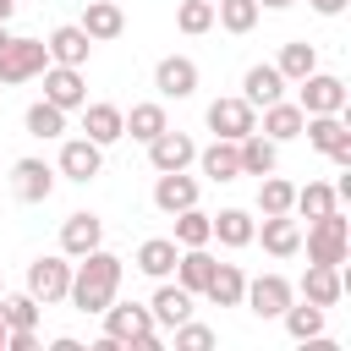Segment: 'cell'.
Here are the masks:
<instances>
[{
  "instance_id": "obj_1",
  "label": "cell",
  "mask_w": 351,
  "mask_h": 351,
  "mask_svg": "<svg viewBox=\"0 0 351 351\" xmlns=\"http://www.w3.org/2000/svg\"><path fill=\"white\" fill-rule=\"evenodd\" d=\"M115 291H121V258H115V252L93 247V252H82V258L71 263V291H66V302H71L77 313H104V307L115 302Z\"/></svg>"
},
{
  "instance_id": "obj_2",
  "label": "cell",
  "mask_w": 351,
  "mask_h": 351,
  "mask_svg": "<svg viewBox=\"0 0 351 351\" xmlns=\"http://www.w3.org/2000/svg\"><path fill=\"white\" fill-rule=\"evenodd\" d=\"M99 318H104V340L137 346V351H159V329H154V313L143 302H110Z\"/></svg>"
},
{
  "instance_id": "obj_3",
  "label": "cell",
  "mask_w": 351,
  "mask_h": 351,
  "mask_svg": "<svg viewBox=\"0 0 351 351\" xmlns=\"http://www.w3.org/2000/svg\"><path fill=\"white\" fill-rule=\"evenodd\" d=\"M346 252H351V219L340 214V208H329V214H318L313 225H307V263H346Z\"/></svg>"
},
{
  "instance_id": "obj_4",
  "label": "cell",
  "mask_w": 351,
  "mask_h": 351,
  "mask_svg": "<svg viewBox=\"0 0 351 351\" xmlns=\"http://www.w3.org/2000/svg\"><path fill=\"white\" fill-rule=\"evenodd\" d=\"M302 115H346V82L340 77H329V71H307L302 82Z\"/></svg>"
},
{
  "instance_id": "obj_5",
  "label": "cell",
  "mask_w": 351,
  "mask_h": 351,
  "mask_svg": "<svg viewBox=\"0 0 351 351\" xmlns=\"http://www.w3.org/2000/svg\"><path fill=\"white\" fill-rule=\"evenodd\" d=\"M291 302H296V285H291L285 274H258V280H247V291H241V307H252L258 318H280Z\"/></svg>"
},
{
  "instance_id": "obj_6",
  "label": "cell",
  "mask_w": 351,
  "mask_h": 351,
  "mask_svg": "<svg viewBox=\"0 0 351 351\" xmlns=\"http://www.w3.org/2000/svg\"><path fill=\"white\" fill-rule=\"evenodd\" d=\"M49 66V49L38 38H5L0 44V82H27Z\"/></svg>"
},
{
  "instance_id": "obj_7",
  "label": "cell",
  "mask_w": 351,
  "mask_h": 351,
  "mask_svg": "<svg viewBox=\"0 0 351 351\" xmlns=\"http://www.w3.org/2000/svg\"><path fill=\"white\" fill-rule=\"evenodd\" d=\"M27 291H33L44 307H49V302H66V291H71V263L55 258V252L33 258V263H27Z\"/></svg>"
},
{
  "instance_id": "obj_8",
  "label": "cell",
  "mask_w": 351,
  "mask_h": 351,
  "mask_svg": "<svg viewBox=\"0 0 351 351\" xmlns=\"http://www.w3.org/2000/svg\"><path fill=\"white\" fill-rule=\"evenodd\" d=\"M44 77V99L55 104V110H82L88 104V82H82V66H44L38 71Z\"/></svg>"
},
{
  "instance_id": "obj_9",
  "label": "cell",
  "mask_w": 351,
  "mask_h": 351,
  "mask_svg": "<svg viewBox=\"0 0 351 351\" xmlns=\"http://www.w3.org/2000/svg\"><path fill=\"white\" fill-rule=\"evenodd\" d=\"M208 132L225 137V143H241L247 132H258V110L247 99H214L208 104Z\"/></svg>"
},
{
  "instance_id": "obj_10",
  "label": "cell",
  "mask_w": 351,
  "mask_h": 351,
  "mask_svg": "<svg viewBox=\"0 0 351 351\" xmlns=\"http://www.w3.org/2000/svg\"><path fill=\"white\" fill-rule=\"evenodd\" d=\"M302 132H307V143H313L318 154H329L335 165H351V132H346L340 115H307Z\"/></svg>"
},
{
  "instance_id": "obj_11",
  "label": "cell",
  "mask_w": 351,
  "mask_h": 351,
  "mask_svg": "<svg viewBox=\"0 0 351 351\" xmlns=\"http://www.w3.org/2000/svg\"><path fill=\"white\" fill-rule=\"evenodd\" d=\"M99 170H104V148H99L93 137H71V143H60V165H55V176L88 186Z\"/></svg>"
},
{
  "instance_id": "obj_12",
  "label": "cell",
  "mask_w": 351,
  "mask_h": 351,
  "mask_svg": "<svg viewBox=\"0 0 351 351\" xmlns=\"http://www.w3.org/2000/svg\"><path fill=\"white\" fill-rule=\"evenodd\" d=\"M154 88H159V99H192L197 93V66L186 55H165L154 66Z\"/></svg>"
},
{
  "instance_id": "obj_13",
  "label": "cell",
  "mask_w": 351,
  "mask_h": 351,
  "mask_svg": "<svg viewBox=\"0 0 351 351\" xmlns=\"http://www.w3.org/2000/svg\"><path fill=\"white\" fill-rule=\"evenodd\" d=\"M99 241H104V219H99V214H88V208L66 214V225H60V252H66V258H82V252H93Z\"/></svg>"
},
{
  "instance_id": "obj_14",
  "label": "cell",
  "mask_w": 351,
  "mask_h": 351,
  "mask_svg": "<svg viewBox=\"0 0 351 351\" xmlns=\"http://www.w3.org/2000/svg\"><path fill=\"white\" fill-rule=\"evenodd\" d=\"M346 296V274L335 269V263H307V274H302V302H313V307H335Z\"/></svg>"
},
{
  "instance_id": "obj_15",
  "label": "cell",
  "mask_w": 351,
  "mask_h": 351,
  "mask_svg": "<svg viewBox=\"0 0 351 351\" xmlns=\"http://www.w3.org/2000/svg\"><path fill=\"white\" fill-rule=\"evenodd\" d=\"M192 159H197V143H192L186 132H170V126H165V132L148 143V165H154V170H186Z\"/></svg>"
},
{
  "instance_id": "obj_16",
  "label": "cell",
  "mask_w": 351,
  "mask_h": 351,
  "mask_svg": "<svg viewBox=\"0 0 351 351\" xmlns=\"http://www.w3.org/2000/svg\"><path fill=\"white\" fill-rule=\"evenodd\" d=\"M11 192H16L22 203H44V197L55 192V170H49L44 159H16V165H11Z\"/></svg>"
},
{
  "instance_id": "obj_17",
  "label": "cell",
  "mask_w": 351,
  "mask_h": 351,
  "mask_svg": "<svg viewBox=\"0 0 351 351\" xmlns=\"http://www.w3.org/2000/svg\"><path fill=\"white\" fill-rule=\"evenodd\" d=\"M197 203V181L186 176V170H159V181H154V208L159 214H181V208H192Z\"/></svg>"
},
{
  "instance_id": "obj_18",
  "label": "cell",
  "mask_w": 351,
  "mask_h": 351,
  "mask_svg": "<svg viewBox=\"0 0 351 351\" xmlns=\"http://www.w3.org/2000/svg\"><path fill=\"white\" fill-rule=\"evenodd\" d=\"M148 313H154V329H176V324H186L192 318V291L186 285H159L154 291V302H148Z\"/></svg>"
},
{
  "instance_id": "obj_19",
  "label": "cell",
  "mask_w": 351,
  "mask_h": 351,
  "mask_svg": "<svg viewBox=\"0 0 351 351\" xmlns=\"http://www.w3.org/2000/svg\"><path fill=\"white\" fill-rule=\"evenodd\" d=\"M208 225H214L219 247H252L258 241V219L247 208H219V214H208Z\"/></svg>"
},
{
  "instance_id": "obj_20",
  "label": "cell",
  "mask_w": 351,
  "mask_h": 351,
  "mask_svg": "<svg viewBox=\"0 0 351 351\" xmlns=\"http://www.w3.org/2000/svg\"><path fill=\"white\" fill-rule=\"evenodd\" d=\"M82 132L99 148H110L115 137H126V110H115V104H82Z\"/></svg>"
},
{
  "instance_id": "obj_21",
  "label": "cell",
  "mask_w": 351,
  "mask_h": 351,
  "mask_svg": "<svg viewBox=\"0 0 351 351\" xmlns=\"http://www.w3.org/2000/svg\"><path fill=\"white\" fill-rule=\"evenodd\" d=\"M236 159H241V176H269V170L280 165V143L263 137V132H247V137L236 143Z\"/></svg>"
},
{
  "instance_id": "obj_22",
  "label": "cell",
  "mask_w": 351,
  "mask_h": 351,
  "mask_svg": "<svg viewBox=\"0 0 351 351\" xmlns=\"http://www.w3.org/2000/svg\"><path fill=\"white\" fill-rule=\"evenodd\" d=\"M263 252H274V258H296L302 252V225L291 219V214H263Z\"/></svg>"
},
{
  "instance_id": "obj_23",
  "label": "cell",
  "mask_w": 351,
  "mask_h": 351,
  "mask_svg": "<svg viewBox=\"0 0 351 351\" xmlns=\"http://www.w3.org/2000/svg\"><path fill=\"white\" fill-rule=\"evenodd\" d=\"M77 27H82L93 44H104V38H121V33H126V16H121L115 0H88V11H82Z\"/></svg>"
},
{
  "instance_id": "obj_24",
  "label": "cell",
  "mask_w": 351,
  "mask_h": 351,
  "mask_svg": "<svg viewBox=\"0 0 351 351\" xmlns=\"http://www.w3.org/2000/svg\"><path fill=\"white\" fill-rule=\"evenodd\" d=\"M241 99L258 110V104H274V99H285V77L274 71V66H247V77H241Z\"/></svg>"
},
{
  "instance_id": "obj_25",
  "label": "cell",
  "mask_w": 351,
  "mask_h": 351,
  "mask_svg": "<svg viewBox=\"0 0 351 351\" xmlns=\"http://www.w3.org/2000/svg\"><path fill=\"white\" fill-rule=\"evenodd\" d=\"M44 49H49V60H55V66H82V60H88V49H93V38H88L82 27H71V22H66V27H55V33H49V44H44Z\"/></svg>"
},
{
  "instance_id": "obj_26",
  "label": "cell",
  "mask_w": 351,
  "mask_h": 351,
  "mask_svg": "<svg viewBox=\"0 0 351 351\" xmlns=\"http://www.w3.org/2000/svg\"><path fill=\"white\" fill-rule=\"evenodd\" d=\"M176 285H186L192 296H203V285H208V274H214V258H208V247H181V258H176Z\"/></svg>"
},
{
  "instance_id": "obj_27",
  "label": "cell",
  "mask_w": 351,
  "mask_h": 351,
  "mask_svg": "<svg viewBox=\"0 0 351 351\" xmlns=\"http://www.w3.org/2000/svg\"><path fill=\"white\" fill-rule=\"evenodd\" d=\"M241 291H247V274H241L236 263H214V274H208L203 296H208L214 307H241Z\"/></svg>"
},
{
  "instance_id": "obj_28",
  "label": "cell",
  "mask_w": 351,
  "mask_h": 351,
  "mask_svg": "<svg viewBox=\"0 0 351 351\" xmlns=\"http://www.w3.org/2000/svg\"><path fill=\"white\" fill-rule=\"evenodd\" d=\"M302 104H285V99H274V104H263V137H274V143H291V137H302Z\"/></svg>"
},
{
  "instance_id": "obj_29",
  "label": "cell",
  "mask_w": 351,
  "mask_h": 351,
  "mask_svg": "<svg viewBox=\"0 0 351 351\" xmlns=\"http://www.w3.org/2000/svg\"><path fill=\"white\" fill-rule=\"evenodd\" d=\"M197 165H203V176H208V181H236V176H241L236 143H225V137H214L208 148H197Z\"/></svg>"
},
{
  "instance_id": "obj_30",
  "label": "cell",
  "mask_w": 351,
  "mask_h": 351,
  "mask_svg": "<svg viewBox=\"0 0 351 351\" xmlns=\"http://www.w3.org/2000/svg\"><path fill=\"white\" fill-rule=\"evenodd\" d=\"M176 258H181V247H176L170 236H148V241L137 247V269H143L148 280H165V274L176 269Z\"/></svg>"
},
{
  "instance_id": "obj_31",
  "label": "cell",
  "mask_w": 351,
  "mask_h": 351,
  "mask_svg": "<svg viewBox=\"0 0 351 351\" xmlns=\"http://www.w3.org/2000/svg\"><path fill=\"white\" fill-rule=\"evenodd\" d=\"M274 71H280L285 82H302L307 71H318V49H313L307 38H291V44H280V60H274Z\"/></svg>"
},
{
  "instance_id": "obj_32",
  "label": "cell",
  "mask_w": 351,
  "mask_h": 351,
  "mask_svg": "<svg viewBox=\"0 0 351 351\" xmlns=\"http://www.w3.org/2000/svg\"><path fill=\"white\" fill-rule=\"evenodd\" d=\"M329 208H340V192L324 186V181H307V186H296V197H291V214H307V219H318V214H329Z\"/></svg>"
},
{
  "instance_id": "obj_33",
  "label": "cell",
  "mask_w": 351,
  "mask_h": 351,
  "mask_svg": "<svg viewBox=\"0 0 351 351\" xmlns=\"http://www.w3.org/2000/svg\"><path fill=\"white\" fill-rule=\"evenodd\" d=\"M176 247H208L214 241V225H208V214L192 203V208H181L176 214V236H170Z\"/></svg>"
},
{
  "instance_id": "obj_34",
  "label": "cell",
  "mask_w": 351,
  "mask_h": 351,
  "mask_svg": "<svg viewBox=\"0 0 351 351\" xmlns=\"http://www.w3.org/2000/svg\"><path fill=\"white\" fill-rule=\"evenodd\" d=\"M280 318H285V335H291V340H302V346L324 335V307H313V302H302V307L291 302V307H285Z\"/></svg>"
},
{
  "instance_id": "obj_35",
  "label": "cell",
  "mask_w": 351,
  "mask_h": 351,
  "mask_svg": "<svg viewBox=\"0 0 351 351\" xmlns=\"http://www.w3.org/2000/svg\"><path fill=\"white\" fill-rule=\"evenodd\" d=\"M258 0H214V22L225 27V33H252L258 27Z\"/></svg>"
},
{
  "instance_id": "obj_36",
  "label": "cell",
  "mask_w": 351,
  "mask_h": 351,
  "mask_svg": "<svg viewBox=\"0 0 351 351\" xmlns=\"http://www.w3.org/2000/svg\"><path fill=\"white\" fill-rule=\"evenodd\" d=\"M165 126H170V121H165V104H132V115H126V132H132L137 143H154Z\"/></svg>"
},
{
  "instance_id": "obj_37",
  "label": "cell",
  "mask_w": 351,
  "mask_h": 351,
  "mask_svg": "<svg viewBox=\"0 0 351 351\" xmlns=\"http://www.w3.org/2000/svg\"><path fill=\"white\" fill-rule=\"evenodd\" d=\"M291 197H296V186H291V181H280L274 170L258 181V214H291Z\"/></svg>"
},
{
  "instance_id": "obj_38",
  "label": "cell",
  "mask_w": 351,
  "mask_h": 351,
  "mask_svg": "<svg viewBox=\"0 0 351 351\" xmlns=\"http://www.w3.org/2000/svg\"><path fill=\"white\" fill-rule=\"evenodd\" d=\"M0 318H5V329H33L38 324V296L33 291H22V296L0 291Z\"/></svg>"
},
{
  "instance_id": "obj_39",
  "label": "cell",
  "mask_w": 351,
  "mask_h": 351,
  "mask_svg": "<svg viewBox=\"0 0 351 351\" xmlns=\"http://www.w3.org/2000/svg\"><path fill=\"white\" fill-rule=\"evenodd\" d=\"M27 132H33V137H44V143H49V137H60V132H66V110H55L49 99L27 104Z\"/></svg>"
},
{
  "instance_id": "obj_40",
  "label": "cell",
  "mask_w": 351,
  "mask_h": 351,
  "mask_svg": "<svg viewBox=\"0 0 351 351\" xmlns=\"http://www.w3.org/2000/svg\"><path fill=\"white\" fill-rule=\"evenodd\" d=\"M176 27H181V33H208V27H214V0H181Z\"/></svg>"
},
{
  "instance_id": "obj_41",
  "label": "cell",
  "mask_w": 351,
  "mask_h": 351,
  "mask_svg": "<svg viewBox=\"0 0 351 351\" xmlns=\"http://www.w3.org/2000/svg\"><path fill=\"white\" fill-rule=\"evenodd\" d=\"M170 335H176V346H181V351H208V346H214V329H208V324H192V318H186V324H176Z\"/></svg>"
},
{
  "instance_id": "obj_42",
  "label": "cell",
  "mask_w": 351,
  "mask_h": 351,
  "mask_svg": "<svg viewBox=\"0 0 351 351\" xmlns=\"http://www.w3.org/2000/svg\"><path fill=\"white\" fill-rule=\"evenodd\" d=\"M33 346H38L33 329H5V351H33Z\"/></svg>"
},
{
  "instance_id": "obj_43",
  "label": "cell",
  "mask_w": 351,
  "mask_h": 351,
  "mask_svg": "<svg viewBox=\"0 0 351 351\" xmlns=\"http://www.w3.org/2000/svg\"><path fill=\"white\" fill-rule=\"evenodd\" d=\"M307 5H313V11H318V16H340V11H346V5H351V0H307Z\"/></svg>"
},
{
  "instance_id": "obj_44",
  "label": "cell",
  "mask_w": 351,
  "mask_h": 351,
  "mask_svg": "<svg viewBox=\"0 0 351 351\" xmlns=\"http://www.w3.org/2000/svg\"><path fill=\"white\" fill-rule=\"evenodd\" d=\"M258 5H269V11H285V5H296V0H258Z\"/></svg>"
},
{
  "instance_id": "obj_45",
  "label": "cell",
  "mask_w": 351,
  "mask_h": 351,
  "mask_svg": "<svg viewBox=\"0 0 351 351\" xmlns=\"http://www.w3.org/2000/svg\"><path fill=\"white\" fill-rule=\"evenodd\" d=\"M11 11H16V0H0V22H5V16H11Z\"/></svg>"
},
{
  "instance_id": "obj_46",
  "label": "cell",
  "mask_w": 351,
  "mask_h": 351,
  "mask_svg": "<svg viewBox=\"0 0 351 351\" xmlns=\"http://www.w3.org/2000/svg\"><path fill=\"white\" fill-rule=\"evenodd\" d=\"M0 351H5V318H0Z\"/></svg>"
},
{
  "instance_id": "obj_47",
  "label": "cell",
  "mask_w": 351,
  "mask_h": 351,
  "mask_svg": "<svg viewBox=\"0 0 351 351\" xmlns=\"http://www.w3.org/2000/svg\"><path fill=\"white\" fill-rule=\"evenodd\" d=\"M5 38H11V33H5V27H0V44H5Z\"/></svg>"
},
{
  "instance_id": "obj_48",
  "label": "cell",
  "mask_w": 351,
  "mask_h": 351,
  "mask_svg": "<svg viewBox=\"0 0 351 351\" xmlns=\"http://www.w3.org/2000/svg\"><path fill=\"white\" fill-rule=\"evenodd\" d=\"M0 291H5V280H0Z\"/></svg>"
}]
</instances>
